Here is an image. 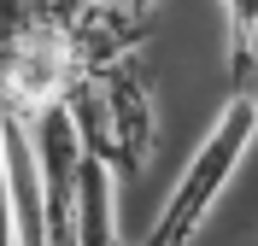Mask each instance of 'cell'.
<instances>
[{"instance_id":"cell-6","label":"cell","mask_w":258,"mask_h":246,"mask_svg":"<svg viewBox=\"0 0 258 246\" xmlns=\"http://www.w3.org/2000/svg\"><path fill=\"white\" fill-rule=\"evenodd\" d=\"M0 246H18V188H12V152H6V112H0Z\"/></svg>"},{"instance_id":"cell-2","label":"cell","mask_w":258,"mask_h":246,"mask_svg":"<svg viewBox=\"0 0 258 246\" xmlns=\"http://www.w3.org/2000/svg\"><path fill=\"white\" fill-rule=\"evenodd\" d=\"M64 106L77 117L82 152L100 158L117 182H135L147 170L153 141H159V112H153V88H147V76L135 70V59L82 76Z\"/></svg>"},{"instance_id":"cell-3","label":"cell","mask_w":258,"mask_h":246,"mask_svg":"<svg viewBox=\"0 0 258 246\" xmlns=\"http://www.w3.org/2000/svg\"><path fill=\"white\" fill-rule=\"evenodd\" d=\"M159 6H164V0H88V6L77 12V24L64 30L77 70H82V76H94V70L129 65L135 47L147 41V30H153Z\"/></svg>"},{"instance_id":"cell-8","label":"cell","mask_w":258,"mask_h":246,"mask_svg":"<svg viewBox=\"0 0 258 246\" xmlns=\"http://www.w3.org/2000/svg\"><path fill=\"white\" fill-rule=\"evenodd\" d=\"M252 94H258V88H252Z\"/></svg>"},{"instance_id":"cell-1","label":"cell","mask_w":258,"mask_h":246,"mask_svg":"<svg viewBox=\"0 0 258 246\" xmlns=\"http://www.w3.org/2000/svg\"><path fill=\"white\" fill-rule=\"evenodd\" d=\"M252 135H258V94L252 88H235L223 100V112L211 117V129L200 135V147L188 152L176 188H170L159 223L147 229L141 246H194V234L206 229V217L217 211V199L229 194V182L241 170Z\"/></svg>"},{"instance_id":"cell-5","label":"cell","mask_w":258,"mask_h":246,"mask_svg":"<svg viewBox=\"0 0 258 246\" xmlns=\"http://www.w3.org/2000/svg\"><path fill=\"white\" fill-rule=\"evenodd\" d=\"M217 12L229 30V76H235V88H246L258 65V0H217Z\"/></svg>"},{"instance_id":"cell-4","label":"cell","mask_w":258,"mask_h":246,"mask_svg":"<svg viewBox=\"0 0 258 246\" xmlns=\"http://www.w3.org/2000/svg\"><path fill=\"white\" fill-rule=\"evenodd\" d=\"M88 0H0V47L35 41V35H64Z\"/></svg>"},{"instance_id":"cell-7","label":"cell","mask_w":258,"mask_h":246,"mask_svg":"<svg viewBox=\"0 0 258 246\" xmlns=\"http://www.w3.org/2000/svg\"><path fill=\"white\" fill-rule=\"evenodd\" d=\"M117 246H141V240H117Z\"/></svg>"}]
</instances>
